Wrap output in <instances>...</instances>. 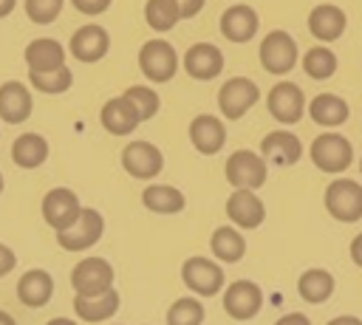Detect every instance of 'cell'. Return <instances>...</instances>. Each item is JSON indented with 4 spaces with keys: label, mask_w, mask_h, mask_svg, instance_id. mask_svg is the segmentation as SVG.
<instances>
[{
    "label": "cell",
    "mask_w": 362,
    "mask_h": 325,
    "mask_svg": "<svg viewBox=\"0 0 362 325\" xmlns=\"http://www.w3.org/2000/svg\"><path fill=\"white\" fill-rule=\"evenodd\" d=\"M305 110H308V116L314 119V124H320V127H339V124H345L348 116H351L348 102H345L342 96H337V93H317V96L305 105Z\"/></svg>",
    "instance_id": "24"
},
{
    "label": "cell",
    "mask_w": 362,
    "mask_h": 325,
    "mask_svg": "<svg viewBox=\"0 0 362 325\" xmlns=\"http://www.w3.org/2000/svg\"><path fill=\"white\" fill-rule=\"evenodd\" d=\"M260 155L272 164H280V167H288V164H297L300 155H303V144L294 133L288 130H274L269 136H263L260 141Z\"/></svg>",
    "instance_id": "23"
},
{
    "label": "cell",
    "mask_w": 362,
    "mask_h": 325,
    "mask_svg": "<svg viewBox=\"0 0 362 325\" xmlns=\"http://www.w3.org/2000/svg\"><path fill=\"white\" fill-rule=\"evenodd\" d=\"M334 288H337V283H334V274H331L328 268H308V271H303L300 280H297L300 297H303L305 302H311V305L325 302V300L334 294Z\"/></svg>",
    "instance_id": "29"
},
{
    "label": "cell",
    "mask_w": 362,
    "mask_h": 325,
    "mask_svg": "<svg viewBox=\"0 0 362 325\" xmlns=\"http://www.w3.org/2000/svg\"><path fill=\"white\" fill-rule=\"evenodd\" d=\"M79 212H82L79 198H76V192L68 189V187H54V189H48L45 198H42V218H45V223H48L54 232L68 229V226L79 218Z\"/></svg>",
    "instance_id": "11"
},
{
    "label": "cell",
    "mask_w": 362,
    "mask_h": 325,
    "mask_svg": "<svg viewBox=\"0 0 362 325\" xmlns=\"http://www.w3.org/2000/svg\"><path fill=\"white\" fill-rule=\"evenodd\" d=\"M141 203L156 215H175L187 206V198L181 189H175L170 184H150L141 192Z\"/></svg>",
    "instance_id": "28"
},
{
    "label": "cell",
    "mask_w": 362,
    "mask_h": 325,
    "mask_svg": "<svg viewBox=\"0 0 362 325\" xmlns=\"http://www.w3.org/2000/svg\"><path fill=\"white\" fill-rule=\"evenodd\" d=\"M0 192H3V175H0Z\"/></svg>",
    "instance_id": "46"
},
{
    "label": "cell",
    "mask_w": 362,
    "mask_h": 325,
    "mask_svg": "<svg viewBox=\"0 0 362 325\" xmlns=\"http://www.w3.org/2000/svg\"><path fill=\"white\" fill-rule=\"evenodd\" d=\"M102 235H105V218H102V212H96L90 206H82L79 218L68 229L57 232V243L65 252H85L93 243H99Z\"/></svg>",
    "instance_id": "8"
},
{
    "label": "cell",
    "mask_w": 362,
    "mask_h": 325,
    "mask_svg": "<svg viewBox=\"0 0 362 325\" xmlns=\"http://www.w3.org/2000/svg\"><path fill=\"white\" fill-rule=\"evenodd\" d=\"M28 85L40 93L54 96V93H65L74 85V73L68 65H62L57 71H28Z\"/></svg>",
    "instance_id": "33"
},
{
    "label": "cell",
    "mask_w": 362,
    "mask_h": 325,
    "mask_svg": "<svg viewBox=\"0 0 362 325\" xmlns=\"http://www.w3.org/2000/svg\"><path fill=\"white\" fill-rule=\"evenodd\" d=\"M124 96H127V99L133 102V107L139 110L141 122L153 119V116L158 113V107H161V99H158V93H156L150 85H130V88L124 90Z\"/></svg>",
    "instance_id": "35"
},
{
    "label": "cell",
    "mask_w": 362,
    "mask_h": 325,
    "mask_svg": "<svg viewBox=\"0 0 362 325\" xmlns=\"http://www.w3.org/2000/svg\"><path fill=\"white\" fill-rule=\"evenodd\" d=\"M122 167L127 175L139 178V181H150L161 172L164 167V155L156 144L150 141H130L124 150H122Z\"/></svg>",
    "instance_id": "12"
},
{
    "label": "cell",
    "mask_w": 362,
    "mask_h": 325,
    "mask_svg": "<svg viewBox=\"0 0 362 325\" xmlns=\"http://www.w3.org/2000/svg\"><path fill=\"white\" fill-rule=\"evenodd\" d=\"M266 107H269L274 122L297 124L303 119V113H305V93L294 82H277L266 96Z\"/></svg>",
    "instance_id": "10"
},
{
    "label": "cell",
    "mask_w": 362,
    "mask_h": 325,
    "mask_svg": "<svg viewBox=\"0 0 362 325\" xmlns=\"http://www.w3.org/2000/svg\"><path fill=\"white\" fill-rule=\"evenodd\" d=\"M74 311L82 322H105L119 311V291L107 288L99 297H79L74 294Z\"/></svg>",
    "instance_id": "26"
},
{
    "label": "cell",
    "mask_w": 362,
    "mask_h": 325,
    "mask_svg": "<svg viewBox=\"0 0 362 325\" xmlns=\"http://www.w3.org/2000/svg\"><path fill=\"white\" fill-rule=\"evenodd\" d=\"M311 161L328 175H339L354 161V147L342 133H320L311 141Z\"/></svg>",
    "instance_id": "1"
},
{
    "label": "cell",
    "mask_w": 362,
    "mask_h": 325,
    "mask_svg": "<svg viewBox=\"0 0 362 325\" xmlns=\"http://www.w3.org/2000/svg\"><path fill=\"white\" fill-rule=\"evenodd\" d=\"M325 209L339 223H354L362 218V184L354 178H337L325 189Z\"/></svg>",
    "instance_id": "4"
},
{
    "label": "cell",
    "mask_w": 362,
    "mask_h": 325,
    "mask_svg": "<svg viewBox=\"0 0 362 325\" xmlns=\"http://www.w3.org/2000/svg\"><path fill=\"white\" fill-rule=\"evenodd\" d=\"M71 288L79 297H99L113 288V266L105 257H85L71 268Z\"/></svg>",
    "instance_id": "7"
},
{
    "label": "cell",
    "mask_w": 362,
    "mask_h": 325,
    "mask_svg": "<svg viewBox=\"0 0 362 325\" xmlns=\"http://www.w3.org/2000/svg\"><path fill=\"white\" fill-rule=\"evenodd\" d=\"M209 249L221 263H238L246 254V240L238 226H218L209 237Z\"/></svg>",
    "instance_id": "30"
},
{
    "label": "cell",
    "mask_w": 362,
    "mask_h": 325,
    "mask_svg": "<svg viewBox=\"0 0 362 325\" xmlns=\"http://www.w3.org/2000/svg\"><path fill=\"white\" fill-rule=\"evenodd\" d=\"M337 68H339V59H337V54L328 45H314L303 57V71L311 79H320V82L322 79H331L337 73Z\"/></svg>",
    "instance_id": "31"
},
{
    "label": "cell",
    "mask_w": 362,
    "mask_h": 325,
    "mask_svg": "<svg viewBox=\"0 0 362 325\" xmlns=\"http://www.w3.org/2000/svg\"><path fill=\"white\" fill-rule=\"evenodd\" d=\"M351 260L362 268V235H356V237L351 240Z\"/></svg>",
    "instance_id": "41"
},
{
    "label": "cell",
    "mask_w": 362,
    "mask_h": 325,
    "mask_svg": "<svg viewBox=\"0 0 362 325\" xmlns=\"http://www.w3.org/2000/svg\"><path fill=\"white\" fill-rule=\"evenodd\" d=\"M181 65H184V71H187L192 79L209 82V79L221 76V71H223V54H221V48L212 45V42H195V45H189V48L184 51Z\"/></svg>",
    "instance_id": "15"
},
{
    "label": "cell",
    "mask_w": 362,
    "mask_h": 325,
    "mask_svg": "<svg viewBox=\"0 0 362 325\" xmlns=\"http://www.w3.org/2000/svg\"><path fill=\"white\" fill-rule=\"evenodd\" d=\"M0 325H17V322H14V317H11L8 311H3V308H0Z\"/></svg>",
    "instance_id": "45"
},
{
    "label": "cell",
    "mask_w": 362,
    "mask_h": 325,
    "mask_svg": "<svg viewBox=\"0 0 362 325\" xmlns=\"http://www.w3.org/2000/svg\"><path fill=\"white\" fill-rule=\"evenodd\" d=\"M17 266V254L11 252V246H6V243H0V277H6L11 268Z\"/></svg>",
    "instance_id": "38"
},
{
    "label": "cell",
    "mask_w": 362,
    "mask_h": 325,
    "mask_svg": "<svg viewBox=\"0 0 362 325\" xmlns=\"http://www.w3.org/2000/svg\"><path fill=\"white\" fill-rule=\"evenodd\" d=\"M144 20L153 31L164 34L170 28L178 25L181 20V11H178V3L175 0H147L144 3Z\"/></svg>",
    "instance_id": "32"
},
{
    "label": "cell",
    "mask_w": 362,
    "mask_h": 325,
    "mask_svg": "<svg viewBox=\"0 0 362 325\" xmlns=\"http://www.w3.org/2000/svg\"><path fill=\"white\" fill-rule=\"evenodd\" d=\"M257 99H260V88L249 76H232L218 88V110L229 122L243 119Z\"/></svg>",
    "instance_id": "3"
},
{
    "label": "cell",
    "mask_w": 362,
    "mask_h": 325,
    "mask_svg": "<svg viewBox=\"0 0 362 325\" xmlns=\"http://www.w3.org/2000/svg\"><path fill=\"white\" fill-rule=\"evenodd\" d=\"M178 54L167 40H147L139 48V71L156 85L170 82L178 73Z\"/></svg>",
    "instance_id": "2"
},
{
    "label": "cell",
    "mask_w": 362,
    "mask_h": 325,
    "mask_svg": "<svg viewBox=\"0 0 362 325\" xmlns=\"http://www.w3.org/2000/svg\"><path fill=\"white\" fill-rule=\"evenodd\" d=\"M34 110L31 90L23 82H3L0 85V119L8 124H23Z\"/></svg>",
    "instance_id": "21"
},
{
    "label": "cell",
    "mask_w": 362,
    "mask_h": 325,
    "mask_svg": "<svg viewBox=\"0 0 362 325\" xmlns=\"http://www.w3.org/2000/svg\"><path fill=\"white\" fill-rule=\"evenodd\" d=\"M175 3H178V11H181V20L195 17V14L206 6V0H175Z\"/></svg>",
    "instance_id": "39"
},
{
    "label": "cell",
    "mask_w": 362,
    "mask_h": 325,
    "mask_svg": "<svg viewBox=\"0 0 362 325\" xmlns=\"http://www.w3.org/2000/svg\"><path fill=\"white\" fill-rule=\"evenodd\" d=\"M99 122H102V127H105L110 136H127V133H133V130L141 124V116H139V110L133 107V102L122 93V96H113V99H107V102L102 105Z\"/></svg>",
    "instance_id": "18"
},
{
    "label": "cell",
    "mask_w": 362,
    "mask_h": 325,
    "mask_svg": "<svg viewBox=\"0 0 362 325\" xmlns=\"http://www.w3.org/2000/svg\"><path fill=\"white\" fill-rule=\"evenodd\" d=\"M23 59H25L28 71H57L65 65V48L51 37H40L25 45Z\"/></svg>",
    "instance_id": "25"
},
{
    "label": "cell",
    "mask_w": 362,
    "mask_h": 325,
    "mask_svg": "<svg viewBox=\"0 0 362 325\" xmlns=\"http://www.w3.org/2000/svg\"><path fill=\"white\" fill-rule=\"evenodd\" d=\"M110 3H113V0H71V6H74L79 14H88V17H96V14L107 11Z\"/></svg>",
    "instance_id": "37"
},
{
    "label": "cell",
    "mask_w": 362,
    "mask_h": 325,
    "mask_svg": "<svg viewBox=\"0 0 362 325\" xmlns=\"http://www.w3.org/2000/svg\"><path fill=\"white\" fill-rule=\"evenodd\" d=\"M345 25H348V17H345V11H342L339 6H334V3H320V6H314V8L308 11V31H311L314 40L334 42V40L342 37Z\"/></svg>",
    "instance_id": "20"
},
{
    "label": "cell",
    "mask_w": 362,
    "mask_h": 325,
    "mask_svg": "<svg viewBox=\"0 0 362 325\" xmlns=\"http://www.w3.org/2000/svg\"><path fill=\"white\" fill-rule=\"evenodd\" d=\"M48 158V141L40 133H20L11 144V161L20 170H37Z\"/></svg>",
    "instance_id": "27"
},
{
    "label": "cell",
    "mask_w": 362,
    "mask_h": 325,
    "mask_svg": "<svg viewBox=\"0 0 362 325\" xmlns=\"http://www.w3.org/2000/svg\"><path fill=\"white\" fill-rule=\"evenodd\" d=\"M62 6H65V0H25V3H23L25 17H28L31 23H37V25L54 23V20L59 17Z\"/></svg>",
    "instance_id": "36"
},
{
    "label": "cell",
    "mask_w": 362,
    "mask_h": 325,
    "mask_svg": "<svg viewBox=\"0 0 362 325\" xmlns=\"http://www.w3.org/2000/svg\"><path fill=\"white\" fill-rule=\"evenodd\" d=\"M110 48V34L99 23H85L71 34L68 51L79 62H99Z\"/></svg>",
    "instance_id": "13"
},
{
    "label": "cell",
    "mask_w": 362,
    "mask_h": 325,
    "mask_svg": "<svg viewBox=\"0 0 362 325\" xmlns=\"http://www.w3.org/2000/svg\"><path fill=\"white\" fill-rule=\"evenodd\" d=\"M223 175H226V181H229L235 189H257V187L266 184L269 161H266L260 153L238 150V153H232V155L226 158Z\"/></svg>",
    "instance_id": "6"
},
{
    "label": "cell",
    "mask_w": 362,
    "mask_h": 325,
    "mask_svg": "<svg viewBox=\"0 0 362 325\" xmlns=\"http://www.w3.org/2000/svg\"><path fill=\"white\" fill-rule=\"evenodd\" d=\"M54 297V277L45 268H28L17 280V300L25 308H42Z\"/></svg>",
    "instance_id": "22"
},
{
    "label": "cell",
    "mask_w": 362,
    "mask_h": 325,
    "mask_svg": "<svg viewBox=\"0 0 362 325\" xmlns=\"http://www.w3.org/2000/svg\"><path fill=\"white\" fill-rule=\"evenodd\" d=\"M14 6H17V0H0V17H8L14 11Z\"/></svg>",
    "instance_id": "43"
},
{
    "label": "cell",
    "mask_w": 362,
    "mask_h": 325,
    "mask_svg": "<svg viewBox=\"0 0 362 325\" xmlns=\"http://www.w3.org/2000/svg\"><path fill=\"white\" fill-rule=\"evenodd\" d=\"M189 141L201 155H215L226 144V124L221 116L212 113H198L189 122Z\"/></svg>",
    "instance_id": "16"
},
{
    "label": "cell",
    "mask_w": 362,
    "mask_h": 325,
    "mask_svg": "<svg viewBox=\"0 0 362 325\" xmlns=\"http://www.w3.org/2000/svg\"><path fill=\"white\" fill-rule=\"evenodd\" d=\"M274 325H311V319L305 317V314H297V311H291V314H283Z\"/></svg>",
    "instance_id": "40"
},
{
    "label": "cell",
    "mask_w": 362,
    "mask_h": 325,
    "mask_svg": "<svg viewBox=\"0 0 362 325\" xmlns=\"http://www.w3.org/2000/svg\"><path fill=\"white\" fill-rule=\"evenodd\" d=\"M328 325H362L359 317H351V314H342V317H334Z\"/></svg>",
    "instance_id": "42"
},
{
    "label": "cell",
    "mask_w": 362,
    "mask_h": 325,
    "mask_svg": "<svg viewBox=\"0 0 362 325\" xmlns=\"http://www.w3.org/2000/svg\"><path fill=\"white\" fill-rule=\"evenodd\" d=\"M263 305V291L257 283L252 280H235L232 285H226V294H223V311L243 322V319H252Z\"/></svg>",
    "instance_id": "14"
},
{
    "label": "cell",
    "mask_w": 362,
    "mask_h": 325,
    "mask_svg": "<svg viewBox=\"0 0 362 325\" xmlns=\"http://www.w3.org/2000/svg\"><path fill=\"white\" fill-rule=\"evenodd\" d=\"M257 54H260L263 68H266L269 73H274V76L288 73V71L300 62L297 42H294V37H291L288 31H283V28L269 31V34L263 37V42H260V51H257Z\"/></svg>",
    "instance_id": "5"
},
{
    "label": "cell",
    "mask_w": 362,
    "mask_h": 325,
    "mask_svg": "<svg viewBox=\"0 0 362 325\" xmlns=\"http://www.w3.org/2000/svg\"><path fill=\"white\" fill-rule=\"evenodd\" d=\"M226 218L238 229H257L266 220V206L255 195V189H235L226 198Z\"/></svg>",
    "instance_id": "17"
},
{
    "label": "cell",
    "mask_w": 362,
    "mask_h": 325,
    "mask_svg": "<svg viewBox=\"0 0 362 325\" xmlns=\"http://www.w3.org/2000/svg\"><path fill=\"white\" fill-rule=\"evenodd\" d=\"M204 305L198 297H178L167 311V325H201Z\"/></svg>",
    "instance_id": "34"
},
{
    "label": "cell",
    "mask_w": 362,
    "mask_h": 325,
    "mask_svg": "<svg viewBox=\"0 0 362 325\" xmlns=\"http://www.w3.org/2000/svg\"><path fill=\"white\" fill-rule=\"evenodd\" d=\"M45 325H76L74 319H68V317H54V319H48Z\"/></svg>",
    "instance_id": "44"
},
{
    "label": "cell",
    "mask_w": 362,
    "mask_h": 325,
    "mask_svg": "<svg viewBox=\"0 0 362 325\" xmlns=\"http://www.w3.org/2000/svg\"><path fill=\"white\" fill-rule=\"evenodd\" d=\"M359 175H362V161H359Z\"/></svg>",
    "instance_id": "47"
},
{
    "label": "cell",
    "mask_w": 362,
    "mask_h": 325,
    "mask_svg": "<svg viewBox=\"0 0 362 325\" xmlns=\"http://www.w3.org/2000/svg\"><path fill=\"white\" fill-rule=\"evenodd\" d=\"M181 280L195 297H215L223 288V268L209 257H187L181 266Z\"/></svg>",
    "instance_id": "9"
},
{
    "label": "cell",
    "mask_w": 362,
    "mask_h": 325,
    "mask_svg": "<svg viewBox=\"0 0 362 325\" xmlns=\"http://www.w3.org/2000/svg\"><path fill=\"white\" fill-rule=\"evenodd\" d=\"M260 28V17L252 6L235 3L221 14V34L229 42H249Z\"/></svg>",
    "instance_id": "19"
}]
</instances>
